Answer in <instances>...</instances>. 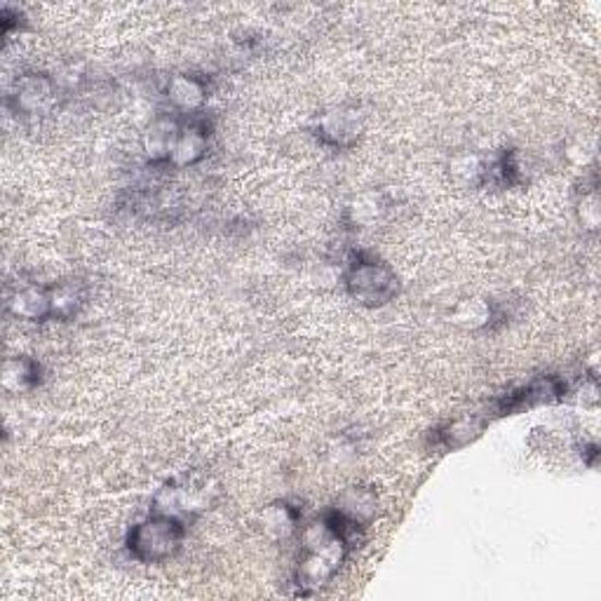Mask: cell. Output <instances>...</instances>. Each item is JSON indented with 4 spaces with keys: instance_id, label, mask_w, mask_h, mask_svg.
I'll return each mask as SVG.
<instances>
[{
    "instance_id": "obj_11",
    "label": "cell",
    "mask_w": 601,
    "mask_h": 601,
    "mask_svg": "<svg viewBox=\"0 0 601 601\" xmlns=\"http://www.w3.org/2000/svg\"><path fill=\"white\" fill-rule=\"evenodd\" d=\"M8 313L24 322H48L52 320V297L50 285H24L8 295Z\"/></svg>"
},
{
    "instance_id": "obj_14",
    "label": "cell",
    "mask_w": 601,
    "mask_h": 601,
    "mask_svg": "<svg viewBox=\"0 0 601 601\" xmlns=\"http://www.w3.org/2000/svg\"><path fill=\"white\" fill-rule=\"evenodd\" d=\"M336 510L366 527V521L376 513V496L366 489H350L344 493L341 501L336 503Z\"/></svg>"
},
{
    "instance_id": "obj_18",
    "label": "cell",
    "mask_w": 601,
    "mask_h": 601,
    "mask_svg": "<svg viewBox=\"0 0 601 601\" xmlns=\"http://www.w3.org/2000/svg\"><path fill=\"white\" fill-rule=\"evenodd\" d=\"M597 456H599V446H597V444L585 446V452H582V460H585V466L594 468V466H597Z\"/></svg>"
},
{
    "instance_id": "obj_13",
    "label": "cell",
    "mask_w": 601,
    "mask_h": 601,
    "mask_svg": "<svg viewBox=\"0 0 601 601\" xmlns=\"http://www.w3.org/2000/svg\"><path fill=\"white\" fill-rule=\"evenodd\" d=\"M50 297H52V320H71L81 313L85 305L87 291L81 283L64 280L50 285Z\"/></svg>"
},
{
    "instance_id": "obj_6",
    "label": "cell",
    "mask_w": 601,
    "mask_h": 601,
    "mask_svg": "<svg viewBox=\"0 0 601 601\" xmlns=\"http://www.w3.org/2000/svg\"><path fill=\"white\" fill-rule=\"evenodd\" d=\"M315 136L320 144H325L336 151L352 148L362 136V118L350 106H336L332 111H325L315 122Z\"/></svg>"
},
{
    "instance_id": "obj_12",
    "label": "cell",
    "mask_w": 601,
    "mask_h": 601,
    "mask_svg": "<svg viewBox=\"0 0 601 601\" xmlns=\"http://www.w3.org/2000/svg\"><path fill=\"white\" fill-rule=\"evenodd\" d=\"M43 381V366L31 356H14L3 364V388L8 393H28Z\"/></svg>"
},
{
    "instance_id": "obj_5",
    "label": "cell",
    "mask_w": 601,
    "mask_h": 601,
    "mask_svg": "<svg viewBox=\"0 0 601 601\" xmlns=\"http://www.w3.org/2000/svg\"><path fill=\"white\" fill-rule=\"evenodd\" d=\"M57 99H59L57 83L48 73H38V71L20 75L8 92L10 109L17 116H26V118L48 116L57 106Z\"/></svg>"
},
{
    "instance_id": "obj_10",
    "label": "cell",
    "mask_w": 601,
    "mask_h": 601,
    "mask_svg": "<svg viewBox=\"0 0 601 601\" xmlns=\"http://www.w3.org/2000/svg\"><path fill=\"white\" fill-rule=\"evenodd\" d=\"M179 130H181L179 113H163L151 122L142 139L144 156L151 165H169Z\"/></svg>"
},
{
    "instance_id": "obj_2",
    "label": "cell",
    "mask_w": 601,
    "mask_h": 601,
    "mask_svg": "<svg viewBox=\"0 0 601 601\" xmlns=\"http://www.w3.org/2000/svg\"><path fill=\"white\" fill-rule=\"evenodd\" d=\"M344 287L352 301L364 308H383L399 295V277L390 264L372 252H356L350 256Z\"/></svg>"
},
{
    "instance_id": "obj_7",
    "label": "cell",
    "mask_w": 601,
    "mask_h": 601,
    "mask_svg": "<svg viewBox=\"0 0 601 601\" xmlns=\"http://www.w3.org/2000/svg\"><path fill=\"white\" fill-rule=\"evenodd\" d=\"M212 139V125L205 116H181V130L169 158V167L187 169L207 156Z\"/></svg>"
},
{
    "instance_id": "obj_9",
    "label": "cell",
    "mask_w": 601,
    "mask_h": 601,
    "mask_svg": "<svg viewBox=\"0 0 601 601\" xmlns=\"http://www.w3.org/2000/svg\"><path fill=\"white\" fill-rule=\"evenodd\" d=\"M165 95L179 116H197L209 99V85L197 73H177L169 79Z\"/></svg>"
},
{
    "instance_id": "obj_15",
    "label": "cell",
    "mask_w": 601,
    "mask_h": 601,
    "mask_svg": "<svg viewBox=\"0 0 601 601\" xmlns=\"http://www.w3.org/2000/svg\"><path fill=\"white\" fill-rule=\"evenodd\" d=\"M454 320L468 329H484L496 320V311H493V305L489 301L468 299L456 308Z\"/></svg>"
},
{
    "instance_id": "obj_4",
    "label": "cell",
    "mask_w": 601,
    "mask_h": 601,
    "mask_svg": "<svg viewBox=\"0 0 601 601\" xmlns=\"http://www.w3.org/2000/svg\"><path fill=\"white\" fill-rule=\"evenodd\" d=\"M568 385L560 376L548 374V376H538L529 383L519 385V388L501 395L496 402L491 407V413L498 416H515L521 411H529L536 407H550V405H560L566 399Z\"/></svg>"
},
{
    "instance_id": "obj_16",
    "label": "cell",
    "mask_w": 601,
    "mask_h": 601,
    "mask_svg": "<svg viewBox=\"0 0 601 601\" xmlns=\"http://www.w3.org/2000/svg\"><path fill=\"white\" fill-rule=\"evenodd\" d=\"M301 513L289 503H275L271 505L264 515V527L268 533L277 538H287L291 531H297Z\"/></svg>"
},
{
    "instance_id": "obj_1",
    "label": "cell",
    "mask_w": 601,
    "mask_h": 601,
    "mask_svg": "<svg viewBox=\"0 0 601 601\" xmlns=\"http://www.w3.org/2000/svg\"><path fill=\"white\" fill-rule=\"evenodd\" d=\"M352 550L356 548L338 531L329 513L308 524L301 536V562L297 568V585L301 588V594H311L322 585H327Z\"/></svg>"
},
{
    "instance_id": "obj_8",
    "label": "cell",
    "mask_w": 601,
    "mask_h": 601,
    "mask_svg": "<svg viewBox=\"0 0 601 601\" xmlns=\"http://www.w3.org/2000/svg\"><path fill=\"white\" fill-rule=\"evenodd\" d=\"M489 423H491V416L486 413L458 416V419H452L435 428L433 435H430V442H433L435 449H442V452L466 449V446H470L472 442H477L484 435Z\"/></svg>"
},
{
    "instance_id": "obj_17",
    "label": "cell",
    "mask_w": 601,
    "mask_h": 601,
    "mask_svg": "<svg viewBox=\"0 0 601 601\" xmlns=\"http://www.w3.org/2000/svg\"><path fill=\"white\" fill-rule=\"evenodd\" d=\"M383 203L378 200V195L374 193H369V195H362L356 205L350 207L352 212V221L360 224V226H369V224H374L378 217H381V212H383Z\"/></svg>"
},
{
    "instance_id": "obj_3",
    "label": "cell",
    "mask_w": 601,
    "mask_h": 601,
    "mask_svg": "<svg viewBox=\"0 0 601 601\" xmlns=\"http://www.w3.org/2000/svg\"><path fill=\"white\" fill-rule=\"evenodd\" d=\"M187 538V521L181 517L151 513L130 529L125 548L132 560L142 564H160L172 560Z\"/></svg>"
}]
</instances>
